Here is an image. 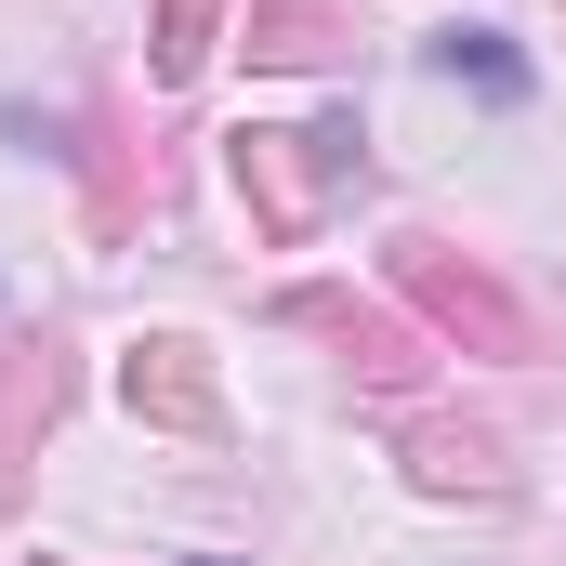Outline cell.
Wrapping results in <instances>:
<instances>
[{
    "mask_svg": "<svg viewBox=\"0 0 566 566\" xmlns=\"http://www.w3.org/2000/svg\"><path fill=\"white\" fill-rule=\"evenodd\" d=\"M434 66H448V80H474L488 106H514V93H527V66H514L488 27H448V40H434Z\"/></svg>",
    "mask_w": 566,
    "mask_h": 566,
    "instance_id": "1",
    "label": "cell"
},
{
    "mask_svg": "<svg viewBox=\"0 0 566 566\" xmlns=\"http://www.w3.org/2000/svg\"><path fill=\"white\" fill-rule=\"evenodd\" d=\"M198 566H238V554H198Z\"/></svg>",
    "mask_w": 566,
    "mask_h": 566,
    "instance_id": "2",
    "label": "cell"
}]
</instances>
